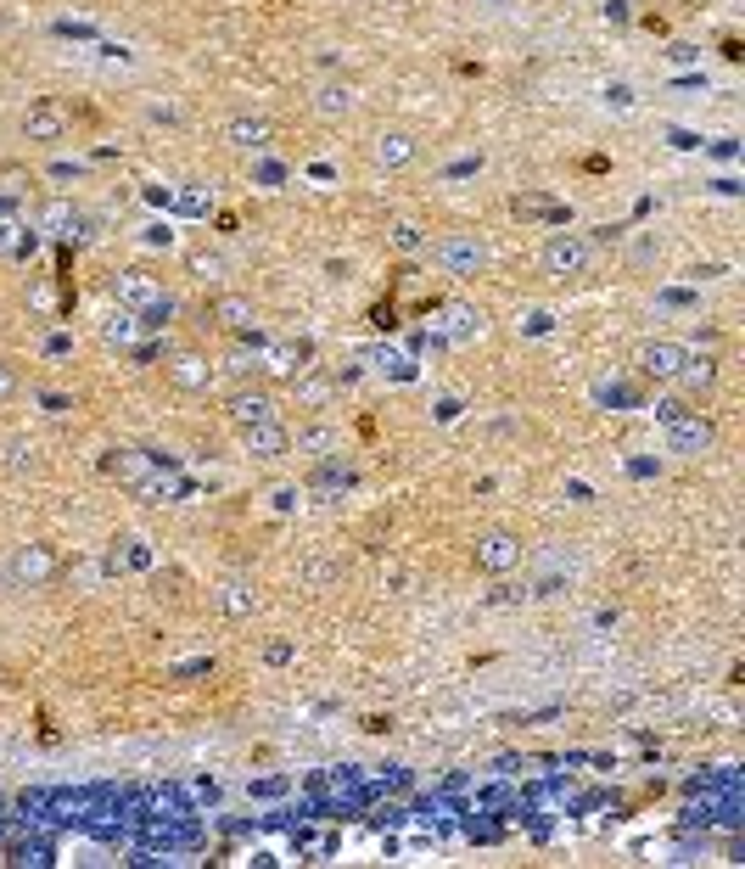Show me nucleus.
<instances>
[{"label": "nucleus", "mask_w": 745, "mask_h": 869, "mask_svg": "<svg viewBox=\"0 0 745 869\" xmlns=\"http://www.w3.org/2000/svg\"><path fill=\"white\" fill-rule=\"evenodd\" d=\"M656 421L667 427V449H673V455H706V449H712V438H717L712 421H706L701 410H689L684 399H661L656 404Z\"/></svg>", "instance_id": "obj_1"}, {"label": "nucleus", "mask_w": 745, "mask_h": 869, "mask_svg": "<svg viewBox=\"0 0 745 869\" xmlns=\"http://www.w3.org/2000/svg\"><path fill=\"white\" fill-rule=\"evenodd\" d=\"M538 264H544V275H555V281L583 275L594 264V242H589V236H577V230H555V236L544 242V253H538Z\"/></svg>", "instance_id": "obj_2"}, {"label": "nucleus", "mask_w": 745, "mask_h": 869, "mask_svg": "<svg viewBox=\"0 0 745 869\" xmlns=\"http://www.w3.org/2000/svg\"><path fill=\"white\" fill-rule=\"evenodd\" d=\"M57 578V550L51 544H17L6 561V584L12 589H45Z\"/></svg>", "instance_id": "obj_3"}, {"label": "nucleus", "mask_w": 745, "mask_h": 869, "mask_svg": "<svg viewBox=\"0 0 745 869\" xmlns=\"http://www.w3.org/2000/svg\"><path fill=\"white\" fill-rule=\"evenodd\" d=\"M471 561H477V572L505 578V572L521 567V539L510 528H488V533H477V544H471Z\"/></svg>", "instance_id": "obj_4"}, {"label": "nucleus", "mask_w": 745, "mask_h": 869, "mask_svg": "<svg viewBox=\"0 0 745 869\" xmlns=\"http://www.w3.org/2000/svg\"><path fill=\"white\" fill-rule=\"evenodd\" d=\"M432 258L449 275H477L482 264H488V247H482L477 236H443V242L432 247Z\"/></svg>", "instance_id": "obj_5"}, {"label": "nucleus", "mask_w": 745, "mask_h": 869, "mask_svg": "<svg viewBox=\"0 0 745 869\" xmlns=\"http://www.w3.org/2000/svg\"><path fill=\"white\" fill-rule=\"evenodd\" d=\"M163 376H169L180 393H208L213 387V365H208V354H191V348H180V354H169L163 359Z\"/></svg>", "instance_id": "obj_6"}, {"label": "nucleus", "mask_w": 745, "mask_h": 869, "mask_svg": "<svg viewBox=\"0 0 745 869\" xmlns=\"http://www.w3.org/2000/svg\"><path fill=\"white\" fill-rule=\"evenodd\" d=\"M684 342H673V337H650L645 348H639V371L650 376V382H673L678 376V365H684Z\"/></svg>", "instance_id": "obj_7"}, {"label": "nucleus", "mask_w": 745, "mask_h": 869, "mask_svg": "<svg viewBox=\"0 0 745 869\" xmlns=\"http://www.w3.org/2000/svg\"><path fill=\"white\" fill-rule=\"evenodd\" d=\"M113 298L124 303V309L141 314V309H152V303L163 298V281H157L152 270H118L113 275Z\"/></svg>", "instance_id": "obj_8"}, {"label": "nucleus", "mask_w": 745, "mask_h": 869, "mask_svg": "<svg viewBox=\"0 0 745 869\" xmlns=\"http://www.w3.org/2000/svg\"><path fill=\"white\" fill-rule=\"evenodd\" d=\"M225 415L236 421V427H258V421H275V393H264V387H236L225 399Z\"/></svg>", "instance_id": "obj_9"}, {"label": "nucleus", "mask_w": 745, "mask_h": 869, "mask_svg": "<svg viewBox=\"0 0 745 869\" xmlns=\"http://www.w3.org/2000/svg\"><path fill=\"white\" fill-rule=\"evenodd\" d=\"M241 443H247V455H253V460L292 455V432L281 427V415H275V421H258V427H241Z\"/></svg>", "instance_id": "obj_10"}, {"label": "nucleus", "mask_w": 745, "mask_h": 869, "mask_svg": "<svg viewBox=\"0 0 745 869\" xmlns=\"http://www.w3.org/2000/svg\"><path fill=\"white\" fill-rule=\"evenodd\" d=\"M101 466L129 488H152V477H157V455H146V449H113Z\"/></svg>", "instance_id": "obj_11"}, {"label": "nucleus", "mask_w": 745, "mask_h": 869, "mask_svg": "<svg viewBox=\"0 0 745 869\" xmlns=\"http://www.w3.org/2000/svg\"><path fill=\"white\" fill-rule=\"evenodd\" d=\"M510 214L516 219H544V225H566L572 208H566L561 197H549V191H516V197H510Z\"/></svg>", "instance_id": "obj_12"}, {"label": "nucleus", "mask_w": 745, "mask_h": 869, "mask_svg": "<svg viewBox=\"0 0 745 869\" xmlns=\"http://www.w3.org/2000/svg\"><path fill=\"white\" fill-rule=\"evenodd\" d=\"M342 449V432L331 421H309V427L292 432V455H309V460H331Z\"/></svg>", "instance_id": "obj_13"}, {"label": "nucleus", "mask_w": 745, "mask_h": 869, "mask_svg": "<svg viewBox=\"0 0 745 869\" xmlns=\"http://www.w3.org/2000/svg\"><path fill=\"white\" fill-rule=\"evenodd\" d=\"M23 135H29V141H62V135H68L62 101H34L29 113H23Z\"/></svg>", "instance_id": "obj_14"}, {"label": "nucleus", "mask_w": 745, "mask_h": 869, "mask_svg": "<svg viewBox=\"0 0 745 869\" xmlns=\"http://www.w3.org/2000/svg\"><path fill=\"white\" fill-rule=\"evenodd\" d=\"M421 157V141L409 135V129H381L376 135V163L381 169H409Z\"/></svg>", "instance_id": "obj_15"}, {"label": "nucleus", "mask_w": 745, "mask_h": 869, "mask_svg": "<svg viewBox=\"0 0 745 869\" xmlns=\"http://www.w3.org/2000/svg\"><path fill=\"white\" fill-rule=\"evenodd\" d=\"M225 141L241 146V152H264V146L275 141V124L258 118V113H241V118H230V124H225Z\"/></svg>", "instance_id": "obj_16"}, {"label": "nucleus", "mask_w": 745, "mask_h": 869, "mask_svg": "<svg viewBox=\"0 0 745 869\" xmlns=\"http://www.w3.org/2000/svg\"><path fill=\"white\" fill-rule=\"evenodd\" d=\"M264 371L281 376V382L303 376V371H309V342H275V348L264 354Z\"/></svg>", "instance_id": "obj_17"}, {"label": "nucleus", "mask_w": 745, "mask_h": 869, "mask_svg": "<svg viewBox=\"0 0 745 869\" xmlns=\"http://www.w3.org/2000/svg\"><path fill=\"white\" fill-rule=\"evenodd\" d=\"M0 253L6 258H29L34 253V230L17 219L12 202H0Z\"/></svg>", "instance_id": "obj_18"}, {"label": "nucleus", "mask_w": 745, "mask_h": 869, "mask_svg": "<svg viewBox=\"0 0 745 869\" xmlns=\"http://www.w3.org/2000/svg\"><path fill=\"white\" fill-rule=\"evenodd\" d=\"M208 314H213V320H219L225 331H247V326L258 320V314H253V298H241V292H219V298L208 303Z\"/></svg>", "instance_id": "obj_19"}, {"label": "nucleus", "mask_w": 745, "mask_h": 869, "mask_svg": "<svg viewBox=\"0 0 745 869\" xmlns=\"http://www.w3.org/2000/svg\"><path fill=\"white\" fill-rule=\"evenodd\" d=\"M213 600H219V612L236 617V623L258 612V595H253V584H247V578H230V584H219V595H213Z\"/></svg>", "instance_id": "obj_20"}, {"label": "nucleus", "mask_w": 745, "mask_h": 869, "mask_svg": "<svg viewBox=\"0 0 745 869\" xmlns=\"http://www.w3.org/2000/svg\"><path fill=\"white\" fill-rule=\"evenodd\" d=\"M673 382H684V393H706V387L717 382V359L712 354H684Z\"/></svg>", "instance_id": "obj_21"}, {"label": "nucleus", "mask_w": 745, "mask_h": 869, "mask_svg": "<svg viewBox=\"0 0 745 869\" xmlns=\"http://www.w3.org/2000/svg\"><path fill=\"white\" fill-rule=\"evenodd\" d=\"M482 331V309L477 303H443V337H477Z\"/></svg>", "instance_id": "obj_22"}, {"label": "nucleus", "mask_w": 745, "mask_h": 869, "mask_svg": "<svg viewBox=\"0 0 745 869\" xmlns=\"http://www.w3.org/2000/svg\"><path fill=\"white\" fill-rule=\"evenodd\" d=\"M353 483H359V471H353V466H342V460L337 455H331V460H320V471H314V494H348V488Z\"/></svg>", "instance_id": "obj_23"}, {"label": "nucleus", "mask_w": 745, "mask_h": 869, "mask_svg": "<svg viewBox=\"0 0 745 869\" xmlns=\"http://www.w3.org/2000/svg\"><path fill=\"white\" fill-rule=\"evenodd\" d=\"M314 113H320V118L353 113V85H320V90H314Z\"/></svg>", "instance_id": "obj_24"}, {"label": "nucleus", "mask_w": 745, "mask_h": 869, "mask_svg": "<svg viewBox=\"0 0 745 869\" xmlns=\"http://www.w3.org/2000/svg\"><path fill=\"white\" fill-rule=\"evenodd\" d=\"M40 225L57 230V236H73V230H85V214H73V202H45Z\"/></svg>", "instance_id": "obj_25"}, {"label": "nucleus", "mask_w": 745, "mask_h": 869, "mask_svg": "<svg viewBox=\"0 0 745 869\" xmlns=\"http://www.w3.org/2000/svg\"><path fill=\"white\" fill-rule=\"evenodd\" d=\"M292 382H297V404H309V410H320V404L331 399V382H325V376L303 371V376H292Z\"/></svg>", "instance_id": "obj_26"}, {"label": "nucleus", "mask_w": 745, "mask_h": 869, "mask_svg": "<svg viewBox=\"0 0 745 869\" xmlns=\"http://www.w3.org/2000/svg\"><path fill=\"white\" fill-rule=\"evenodd\" d=\"M146 561H152V550H146V539H124V550H113V556H107V567H146Z\"/></svg>", "instance_id": "obj_27"}, {"label": "nucleus", "mask_w": 745, "mask_h": 869, "mask_svg": "<svg viewBox=\"0 0 745 869\" xmlns=\"http://www.w3.org/2000/svg\"><path fill=\"white\" fill-rule=\"evenodd\" d=\"M370 359H376L381 371H393V376H409V359L398 354V348H376V354H370Z\"/></svg>", "instance_id": "obj_28"}, {"label": "nucleus", "mask_w": 745, "mask_h": 869, "mask_svg": "<svg viewBox=\"0 0 745 869\" xmlns=\"http://www.w3.org/2000/svg\"><path fill=\"white\" fill-rule=\"evenodd\" d=\"M393 242L404 247V253H415V247H421V230H415V225H393Z\"/></svg>", "instance_id": "obj_29"}, {"label": "nucleus", "mask_w": 745, "mask_h": 869, "mask_svg": "<svg viewBox=\"0 0 745 869\" xmlns=\"http://www.w3.org/2000/svg\"><path fill=\"white\" fill-rule=\"evenodd\" d=\"M12 393H17V371L6 365V359H0V404L12 399Z\"/></svg>", "instance_id": "obj_30"}, {"label": "nucleus", "mask_w": 745, "mask_h": 869, "mask_svg": "<svg viewBox=\"0 0 745 869\" xmlns=\"http://www.w3.org/2000/svg\"><path fill=\"white\" fill-rule=\"evenodd\" d=\"M264 662H275V668H281V662H292V645H286V640L264 645Z\"/></svg>", "instance_id": "obj_31"}, {"label": "nucleus", "mask_w": 745, "mask_h": 869, "mask_svg": "<svg viewBox=\"0 0 745 869\" xmlns=\"http://www.w3.org/2000/svg\"><path fill=\"white\" fill-rule=\"evenodd\" d=\"M191 270H202V275H219V258H213V253H191Z\"/></svg>", "instance_id": "obj_32"}]
</instances>
